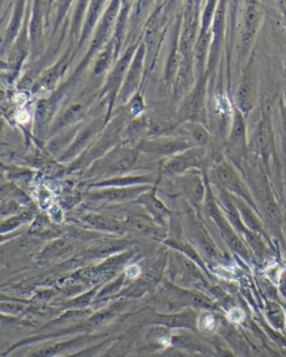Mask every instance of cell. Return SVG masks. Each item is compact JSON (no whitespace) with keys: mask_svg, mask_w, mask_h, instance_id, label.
I'll use <instances>...</instances> for the list:
<instances>
[{"mask_svg":"<svg viewBox=\"0 0 286 357\" xmlns=\"http://www.w3.org/2000/svg\"><path fill=\"white\" fill-rule=\"evenodd\" d=\"M139 150L132 146H123L120 143L107 155L97 159L86 169L84 178L89 181H103L107 178L125 176L137 164Z\"/></svg>","mask_w":286,"mask_h":357,"instance_id":"cell-1","label":"cell"},{"mask_svg":"<svg viewBox=\"0 0 286 357\" xmlns=\"http://www.w3.org/2000/svg\"><path fill=\"white\" fill-rule=\"evenodd\" d=\"M132 118L127 112L126 109H120L118 114L107 123V126L103 129L100 137L96 139V142L86 150L84 155L79 157L75 162H72L70 169H80L91 165L95 160L107 155L109 151L114 149L116 146H119L123 142V136L127 123H130Z\"/></svg>","mask_w":286,"mask_h":357,"instance_id":"cell-2","label":"cell"},{"mask_svg":"<svg viewBox=\"0 0 286 357\" xmlns=\"http://www.w3.org/2000/svg\"><path fill=\"white\" fill-rule=\"evenodd\" d=\"M206 174L210 185H215L218 189H223L229 192V195L243 199L261 215L253 194L231 162H225L223 159L220 162H213L209 169H206Z\"/></svg>","mask_w":286,"mask_h":357,"instance_id":"cell-3","label":"cell"},{"mask_svg":"<svg viewBox=\"0 0 286 357\" xmlns=\"http://www.w3.org/2000/svg\"><path fill=\"white\" fill-rule=\"evenodd\" d=\"M210 72L197 79V82L186 96L183 97L178 111V119L180 123H200L204 126L208 123V111H206V93L209 83Z\"/></svg>","mask_w":286,"mask_h":357,"instance_id":"cell-4","label":"cell"},{"mask_svg":"<svg viewBox=\"0 0 286 357\" xmlns=\"http://www.w3.org/2000/svg\"><path fill=\"white\" fill-rule=\"evenodd\" d=\"M121 1H111L107 5V8L104 12L103 17L100 19V24L97 26L96 30L93 35V40L90 43L89 50L86 52L84 59L81 60L80 65L77 66L74 72L73 77L80 75L88 63L98 56V53L107 47V43L112 40L114 36V26H116V17L119 14ZM72 77V79H73Z\"/></svg>","mask_w":286,"mask_h":357,"instance_id":"cell-5","label":"cell"},{"mask_svg":"<svg viewBox=\"0 0 286 357\" xmlns=\"http://www.w3.org/2000/svg\"><path fill=\"white\" fill-rule=\"evenodd\" d=\"M141 40L137 43L130 44V47H127L125 52L121 53V56L118 58L112 70L107 74V79L104 86L100 89V97L103 98L105 97L109 104V109H107V120L109 121L111 114L114 112V105H116V100L119 96L120 90L123 88V82L126 79L127 72L130 68V63L133 61L134 56L137 53V47L140 44Z\"/></svg>","mask_w":286,"mask_h":357,"instance_id":"cell-6","label":"cell"},{"mask_svg":"<svg viewBox=\"0 0 286 357\" xmlns=\"http://www.w3.org/2000/svg\"><path fill=\"white\" fill-rule=\"evenodd\" d=\"M201 1H186L181 17L179 50L181 63H194V47L200 33Z\"/></svg>","mask_w":286,"mask_h":357,"instance_id":"cell-7","label":"cell"},{"mask_svg":"<svg viewBox=\"0 0 286 357\" xmlns=\"http://www.w3.org/2000/svg\"><path fill=\"white\" fill-rule=\"evenodd\" d=\"M246 116L239 109H233L232 120L229 125L227 143H225V155L233 166L241 171L243 162L246 160L250 143L247 137Z\"/></svg>","mask_w":286,"mask_h":357,"instance_id":"cell-8","label":"cell"},{"mask_svg":"<svg viewBox=\"0 0 286 357\" xmlns=\"http://www.w3.org/2000/svg\"><path fill=\"white\" fill-rule=\"evenodd\" d=\"M217 6H218V1L210 0L206 1L202 8L200 33L194 47V67H195L197 79L206 73L211 37H213L211 29H213V17L216 13Z\"/></svg>","mask_w":286,"mask_h":357,"instance_id":"cell-9","label":"cell"},{"mask_svg":"<svg viewBox=\"0 0 286 357\" xmlns=\"http://www.w3.org/2000/svg\"><path fill=\"white\" fill-rule=\"evenodd\" d=\"M107 116H98L91 120L89 123H86L84 128L77 132L73 143L63 155H60L58 160L60 162H75L79 157L86 153L89 146L96 142V139L100 137L103 129L107 126Z\"/></svg>","mask_w":286,"mask_h":357,"instance_id":"cell-10","label":"cell"},{"mask_svg":"<svg viewBox=\"0 0 286 357\" xmlns=\"http://www.w3.org/2000/svg\"><path fill=\"white\" fill-rule=\"evenodd\" d=\"M257 97V75L254 61V54H250L248 63L243 67L240 82L236 88V109L248 116L253 111Z\"/></svg>","mask_w":286,"mask_h":357,"instance_id":"cell-11","label":"cell"},{"mask_svg":"<svg viewBox=\"0 0 286 357\" xmlns=\"http://www.w3.org/2000/svg\"><path fill=\"white\" fill-rule=\"evenodd\" d=\"M243 20L240 29V50L243 56H246L253 47L259 28L263 22L262 7L259 1L248 0L243 3Z\"/></svg>","mask_w":286,"mask_h":357,"instance_id":"cell-12","label":"cell"},{"mask_svg":"<svg viewBox=\"0 0 286 357\" xmlns=\"http://www.w3.org/2000/svg\"><path fill=\"white\" fill-rule=\"evenodd\" d=\"M209 159V153L206 148L194 146L190 149L173 155L164 162V172L173 176H183L194 169H202L206 167Z\"/></svg>","mask_w":286,"mask_h":357,"instance_id":"cell-13","label":"cell"},{"mask_svg":"<svg viewBox=\"0 0 286 357\" xmlns=\"http://www.w3.org/2000/svg\"><path fill=\"white\" fill-rule=\"evenodd\" d=\"M194 148V144L188 137L178 136H158L153 139H143L137 146L140 153H148L158 157H173L178 153Z\"/></svg>","mask_w":286,"mask_h":357,"instance_id":"cell-14","label":"cell"},{"mask_svg":"<svg viewBox=\"0 0 286 357\" xmlns=\"http://www.w3.org/2000/svg\"><path fill=\"white\" fill-rule=\"evenodd\" d=\"M144 68H146V45H144L143 40H141L133 61L130 63L128 72H127L123 88L120 90L116 104L126 105L130 98L137 93V90L140 89L141 84H142Z\"/></svg>","mask_w":286,"mask_h":357,"instance_id":"cell-15","label":"cell"},{"mask_svg":"<svg viewBox=\"0 0 286 357\" xmlns=\"http://www.w3.org/2000/svg\"><path fill=\"white\" fill-rule=\"evenodd\" d=\"M153 189V185H133V187H111V188L95 189L86 194L90 202L103 204H118L135 201L139 196Z\"/></svg>","mask_w":286,"mask_h":357,"instance_id":"cell-16","label":"cell"},{"mask_svg":"<svg viewBox=\"0 0 286 357\" xmlns=\"http://www.w3.org/2000/svg\"><path fill=\"white\" fill-rule=\"evenodd\" d=\"M164 19H165V15L163 14V7L160 5L148 17L146 26H144L143 42L146 45V74L149 73V70L153 68L155 54L158 50V45H160V40H162V29H163L164 24H165Z\"/></svg>","mask_w":286,"mask_h":357,"instance_id":"cell-17","label":"cell"},{"mask_svg":"<svg viewBox=\"0 0 286 357\" xmlns=\"http://www.w3.org/2000/svg\"><path fill=\"white\" fill-rule=\"evenodd\" d=\"M102 337H107V334L102 335H89V334H80L77 337H72L68 340L59 341V342H51L45 344L40 347L30 351L26 357H58L75 353L77 349L81 351L84 349V346L91 341L100 339Z\"/></svg>","mask_w":286,"mask_h":357,"instance_id":"cell-18","label":"cell"},{"mask_svg":"<svg viewBox=\"0 0 286 357\" xmlns=\"http://www.w3.org/2000/svg\"><path fill=\"white\" fill-rule=\"evenodd\" d=\"M227 1H218L216 13L213 17V29H211V45H210L209 60H208V72H213L216 68L218 60H220V51L225 40V33H227Z\"/></svg>","mask_w":286,"mask_h":357,"instance_id":"cell-19","label":"cell"},{"mask_svg":"<svg viewBox=\"0 0 286 357\" xmlns=\"http://www.w3.org/2000/svg\"><path fill=\"white\" fill-rule=\"evenodd\" d=\"M273 148V134L269 116L263 113L262 118L257 123V128L250 139V150L253 151V155L262 159L264 164L268 165V158Z\"/></svg>","mask_w":286,"mask_h":357,"instance_id":"cell-20","label":"cell"},{"mask_svg":"<svg viewBox=\"0 0 286 357\" xmlns=\"http://www.w3.org/2000/svg\"><path fill=\"white\" fill-rule=\"evenodd\" d=\"M180 187L183 189V194L190 199L192 204L195 206H202L206 195V174L203 176L197 169L183 174L180 180Z\"/></svg>","mask_w":286,"mask_h":357,"instance_id":"cell-21","label":"cell"},{"mask_svg":"<svg viewBox=\"0 0 286 357\" xmlns=\"http://www.w3.org/2000/svg\"><path fill=\"white\" fill-rule=\"evenodd\" d=\"M185 222H186V229L188 231L190 238H193L203 252H206L209 257L213 258L218 256L216 245L210 238L204 226L201 224L200 220H197V215H194L193 212H187L185 215Z\"/></svg>","mask_w":286,"mask_h":357,"instance_id":"cell-22","label":"cell"},{"mask_svg":"<svg viewBox=\"0 0 286 357\" xmlns=\"http://www.w3.org/2000/svg\"><path fill=\"white\" fill-rule=\"evenodd\" d=\"M181 17L178 15L176 17L174 29H173V37L171 40L170 52L167 56V63H165V70H164V81L167 84H174L176 74L179 70L180 63H181V56L179 50L180 29H181Z\"/></svg>","mask_w":286,"mask_h":357,"instance_id":"cell-23","label":"cell"},{"mask_svg":"<svg viewBox=\"0 0 286 357\" xmlns=\"http://www.w3.org/2000/svg\"><path fill=\"white\" fill-rule=\"evenodd\" d=\"M24 1H15L14 3L13 13L10 15V21L7 24L6 31L1 37V54L7 53L10 50L14 42L17 40L22 30V22H24Z\"/></svg>","mask_w":286,"mask_h":357,"instance_id":"cell-24","label":"cell"},{"mask_svg":"<svg viewBox=\"0 0 286 357\" xmlns=\"http://www.w3.org/2000/svg\"><path fill=\"white\" fill-rule=\"evenodd\" d=\"M109 3L102 1V0H93L89 1V6L86 10V17H84V26L81 30L80 40L77 42V47H81L86 43V40L89 38L91 35H93L97 26L100 24V19L103 17L104 12H105V6H107Z\"/></svg>","mask_w":286,"mask_h":357,"instance_id":"cell-25","label":"cell"},{"mask_svg":"<svg viewBox=\"0 0 286 357\" xmlns=\"http://www.w3.org/2000/svg\"><path fill=\"white\" fill-rule=\"evenodd\" d=\"M134 202L142 205V208H146V212H149L151 218L160 222V225H165V220L171 215L169 208L163 204L162 201L157 199L156 187L139 196Z\"/></svg>","mask_w":286,"mask_h":357,"instance_id":"cell-26","label":"cell"},{"mask_svg":"<svg viewBox=\"0 0 286 357\" xmlns=\"http://www.w3.org/2000/svg\"><path fill=\"white\" fill-rule=\"evenodd\" d=\"M231 196L233 203L238 208L240 217L243 219V224L246 225L247 229H250L254 233L262 235L263 238H266V224L263 222L262 217L243 199L236 197V196Z\"/></svg>","mask_w":286,"mask_h":357,"instance_id":"cell-27","label":"cell"},{"mask_svg":"<svg viewBox=\"0 0 286 357\" xmlns=\"http://www.w3.org/2000/svg\"><path fill=\"white\" fill-rule=\"evenodd\" d=\"M84 111L86 109H84V104H81V102L70 104L68 107L63 109V112L60 113V116L56 118L51 125L50 137L57 135L65 129L74 127L75 123H79L81 119H84Z\"/></svg>","mask_w":286,"mask_h":357,"instance_id":"cell-28","label":"cell"},{"mask_svg":"<svg viewBox=\"0 0 286 357\" xmlns=\"http://www.w3.org/2000/svg\"><path fill=\"white\" fill-rule=\"evenodd\" d=\"M81 220L90 229L114 233V234H125L128 229L125 222H119L107 215H98V213H86L81 217Z\"/></svg>","mask_w":286,"mask_h":357,"instance_id":"cell-29","label":"cell"},{"mask_svg":"<svg viewBox=\"0 0 286 357\" xmlns=\"http://www.w3.org/2000/svg\"><path fill=\"white\" fill-rule=\"evenodd\" d=\"M133 3L132 1H121L119 14L116 17L114 36H112L114 40V54H116V60L119 58L120 52L123 50L125 37H126L127 31L130 29V15Z\"/></svg>","mask_w":286,"mask_h":357,"instance_id":"cell-30","label":"cell"},{"mask_svg":"<svg viewBox=\"0 0 286 357\" xmlns=\"http://www.w3.org/2000/svg\"><path fill=\"white\" fill-rule=\"evenodd\" d=\"M70 54H72V50L68 49V51L61 56V59L58 60L54 66L44 72L43 75L37 81L35 91H38V89L52 90L57 86L58 81L61 79L68 67Z\"/></svg>","mask_w":286,"mask_h":357,"instance_id":"cell-31","label":"cell"},{"mask_svg":"<svg viewBox=\"0 0 286 357\" xmlns=\"http://www.w3.org/2000/svg\"><path fill=\"white\" fill-rule=\"evenodd\" d=\"M156 180L153 174L144 176H123L116 178H107L103 181L89 182L88 188L100 189L111 188V187H133V185H146L153 183Z\"/></svg>","mask_w":286,"mask_h":357,"instance_id":"cell-32","label":"cell"},{"mask_svg":"<svg viewBox=\"0 0 286 357\" xmlns=\"http://www.w3.org/2000/svg\"><path fill=\"white\" fill-rule=\"evenodd\" d=\"M30 13L29 21V40L30 45L33 50L40 49L42 40H43V17L44 7L43 3L33 1Z\"/></svg>","mask_w":286,"mask_h":357,"instance_id":"cell-33","label":"cell"},{"mask_svg":"<svg viewBox=\"0 0 286 357\" xmlns=\"http://www.w3.org/2000/svg\"><path fill=\"white\" fill-rule=\"evenodd\" d=\"M29 22L26 20V24L21 30L20 35L10 47L8 63L13 70H17L21 66V63H24L28 52H29Z\"/></svg>","mask_w":286,"mask_h":357,"instance_id":"cell-34","label":"cell"},{"mask_svg":"<svg viewBox=\"0 0 286 357\" xmlns=\"http://www.w3.org/2000/svg\"><path fill=\"white\" fill-rule=\"evenodd\" d=\"M197 316L194 311H185L181 314H157V324H162L169 328H180L194 330L197 326Z\"/></svg>","mask_w":286,"mask_h":357,"instance_id":"cell-35","label":"cell"},{"mask_svg":"<svg viewBox=\"0 0 286 357\" xmlns=\"http://www.w3.org/2000/svg\"><path fill=\"white\" fill-rule=\"evenodd\" d=\"M149 128L148 125V119L144 114L134 118L127 123L126 129L123 132V144L125 146H135L137 148L141 142H142L143 136L146 135V130Z\"/></svg>","mask_w":286,"mask_h":357,"instance_id":"cell-36","label":"cell"},{"mask_svg":"<svg viewBox=\"0 0 286 357\" xmlns=\"http://www.w3.org/2000/svg\"><path fill=\"white\" fill-rule=\"evenodd\" d=\"M79 130H80L79 127H70L60 132L57 135L52 136L47 144V153L54 158H59L60 155H63L73 143Z\"/></svg>","mask_w":286,"mask_h":357,"instance_id":"cell-37","label":"cell"},{"mask_svg":"<svg viewBox=\"0 0 286 357\" xmlns=\"http://www.w3.org/2000/svg\"><path fill=\"white\" fill-rule=\"evenodd\" d=\"M63 88L58 93H54L50 98L37 102L36 111H35V123L37 127H44L50 123L54 111L57 109L58 102L63 96Z\"/></svg>","mask_w":286,"mask_h":357,"instance_id":"cell-38","label":"cell"},{"mask_svg":"<svg viewBox=\"0 0 286 357\" xmlns=\"http://www.w3.org/2000/svg\"><path fill=\"white\" fill-rule=\"evenodd\" d=\"M183 128L186 129L187 136L194 146L208 148L211 142V135L206 126L200 123H183Z\"/></svg>","mask_w":286,"mask_h":357,"instance_id":"cell-39","label":"cell"},{"mask_svg":"<svg viewBox=\"0 0 286 357\" xmlns=\"http://www.w3.org/2000/svg\"><path fill=\"white\" fill-rule=\"evenodd\" d=\"M116 60L114 54V38L107 43V47L98 53V56L95 59V63L93 66V73L95 77H100L104 73H107L110 68L112 61Z\"/></svg>","mask_w":286,"mask_h":357,"instance_id":"cell-40","label":"cell"},{"mask_svg":"<svg viewBox=\"0 0 286 357\" xmlns=\"http://www.w3.org/2000/svg\"><path fill=\"white\" fill-rule=\"evenodd\" d=\"M77 6L75 7L73 13V20H72V26H70V36L72 40H80L81 30L84 26V17H86V10L89 6L88 1H79L77 3Z\"/></svg>","mask_w":286,"mask_h":357,"instance_id":"cell-41","label":"cell"},{"mask_svg":"<svg viewBox=\"0 0 286 357\" xmlns=\"http://www.w3.org/2000/svg\"><path fill=\"white\" fill-rule=\"evenodd\" d=\"M33 212L30 211V210H24V211L20 212V213H17V215H14L13 217H10V218L1 222V234H3V233L7 234V233L17 229V227H20V226L24 225V224L33 222Z\"/></svg>","mask_w":286,"mask_h":357,"instance_id":"cell-42","label":"cell"},{"mask_svg":"<svg viewBox=\"0 0 286 357\" xmlns=\"http://www.w3.org/2000/svg\"><path fill=\"white\" fill-rule=\"evenodd\" d=\"M127 112L130 114V118H137V116H142L144 109H146V105H144V100H143L142 95L140 93H135L130 102H127L125 105Z\"/></svg>","mask_w":286,"mask_h":357,"instance_id":"cell-43","label":"cell"},{"mask_svg":"<svg viewBox=\"0 0 286 357\" xmlns=\"http://www.w3.org/2000/svg\"><path fill=\"white\" fill-rule=\"evenodd\" d=\"M54 229H52V224H51L50 220L47 217L38 215V217L35 218V222H33L29 231L31 234L42 236V235L51 234V231H54ZM51 236H52V234H51Z\"/></svg>","mask_w":286,"mask_h":357,"instance_id":"cell-44","label":"cell"},{"mask_svg":"<svg viewBox=\"0 0 286 357\" xmlns=\"http://www.w3.org/2000/svg\"><path fill=\"white\" fill-rule=\"evenodd\" d=\"M268 316L270 321H273V325L277 328H282L285 324V317H284L283 311L276 303H269L268 305Z\"/></svg>","mask_w":286,"mask_h":357,"instance_id":"cell-45","label":"cell"},{"mask_svg":"<svg viewBox=\"0 0 286 357\" xmlns=\"http://www.w3.org/2000/svg\"><path fill=\"white\" fill-rule=\"evenodd\" d=\"M216 318L213 314H203L197 318V328L203 333H210L216 328Z\"/></svg>","mask_w":286,"mask_h":357,"instance_id":"cell-46","label":"cell"},{"mask_svg":"<svg viewBox=\"0 0 286 357\" xmlns=\"http://www.w3.org/2000/svg\"><path fill=\"white\" fill-rule=\"evenodd\" d=\"M112 339H109V340H104L100 344H96V346H93V347L84 348V349H81V351H75V353H72V354L65 355V356H58V357H91L93 354H96L97 351H100V349H103V347H107V344L109 342H112Z\"/></svg>","mask_w":286,"mask_h":357,"instance_id":"cell-47","label":"cell"},{"mask_svg":"<svg viewBox=\"0 0 286 357\" xmlns=\"http://www.w3.org/2000/svg\"><path fill=\"white\" fill-rule=\"evenodd\" d=\"M27 305L19 303V302H10L5 301L1 303V310L6 314H10V316H17V314H21L26 310Z\"/></svg>","mask_w":286,"mask_h":357,"instance_id":"cell-48","label":"cell"},{"mask_svg":"<svg viewBox=\"0 0 286 357\" xmlns=\"http://www.w3.org/2000/svg\"><path fill=\"white\" fill-rule=\"evenodd\" d=\"M125 340H116V344L107 348L100 357H123L125 356Z\"/></svg>","mask_w":286,"mask_h":357,"instance_id":"cell-49","label":"cell"},{"mask_svg":"<svg viewBox=\"0 0 286 357\" xmlns=\"http://www.w3.org/2000/svg\"><path fill=\"white\" fill-rule=\"evenodd\" d=\"M81 195L80 194H77V192H70L63 195L61 199H60V202L63 204V208H73L74 205L77 204V203L80 202Z\"/></svg>","mask_w":286,"mask_h":357,"instance_id":"cell-50","label":"cell"},{"mask_svg":"<svg viewBox=\"0 0 286 357\" xmlns=\"http://www.w3.org/2000/svg\"><path fill=\"white\" fill-rule=\"evenodd\" d=\"M141 268L137 264L130 265L125 268V273L123 275L127 278H137V275H140Z\"/></svg>","mask_w":286,"mask_h":357,"instance_id":"cell-51","label":"cell"},{"mask_svg":"<svg viewBox=\"0 0 286 357\" xmlns=\"http://www.w3.org/2000/svg\"><path fill=\"white\" fill-rule=\"evenodd\" d=\"M282 192H283L284 204L286 208V160L283 164V169H282Z\"/></svg>","mask_w":286,"mask_h":357,"instance_id":"cell-52","label":"cell"},{"mask_svg":"<svg viewBox=\"0 0 286 357\" xmlns=\"http://www.w3.org/2000/svg\"><path fill=\"white\" fill-rule=\"evenodd\" d=\"M216 357H236L234 355L231 353L229 351H227V349H223V348H217L216 351Z\"/></svg>","mask_w":286,"mask_h":357,"instance_id":"cell-53","label":"cell"},{"mask_svg":"<svg viewBox=\"0 0 286 357\" xmlns=\"http://www.w3.org/2000/svg\"><path fill=\"white\" fill-rule=\"evenodd\" d=\"M282 233L286 236V215L284 217L283 225H282Z\"/></svg>","mask_w":286,"mask_h":357,"instance_id":"cell-54","label":"cell"},{"mask_svg":"<svg viewBox=\"0 0 286 357\" xmlns=\"http://www.w3.org/2000/svg\"><path fill=\"white\" fill-rule=\"evenodd\" d=\"M280 5H282V10H283V12H284V14H285L286 15V1H282V3H280Z\"/></svg>","mask_w":286,"mask_h":357,"instance_id":"cell-55","label":"cell"}]
</instances>
